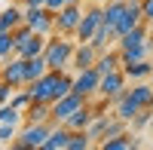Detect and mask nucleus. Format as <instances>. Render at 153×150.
<instances>
[{"instance_id":"nucleus-34","label":"nucleus","mask_w":153,"mask_h":150,"mask_svg":"<svg viewBox=\"0 0 153 150\" xmlns=\"http://www.w3.org/2000/svg\"><path fill=\"white\" fill-rule=\"evenodd\" d=\"M141 12H144V22L153 25V0H141Z\"/></svg>"},{"instance_id":"nucleus-12","label":"nucleus","mask_w":153,"mask_h":150,"mask_svg":"<svg viewBox=\"0 0 153 150\" xmlns=\"http://www.w3.org/2000/svg\"><path fill=\"white\" fill-rule=\"evenodd\" d=\"M141 22H144L141 0H129V3H126V12H123V19H120V25H117V37H120V34H126V31H132L135 25H141Z\"/></svg>"},{"instance_id":"nucleus-38","label":"nucleus","mask_w":153,"mask_h":150,"mask_svg":"<svg viewBox=\"0 0 153 150\" xmlns=\"http://www.w3.org/2000/svg\"><path fill=\"white\" fill-rule=\"evenodd\" d=\"M68 3H83V0H68Z\"/></svg>"},{"instance_id":"nucleus-28","label":"nucleus","mask_w":153,"mask_h":150,"mask_svg":"<svg viewBox=\"0 0 153 150\" xmlns=\"http://www.w3.org/2000/svg\"><path fill=\"white\" fill-rule=\"evenodd\" d=\"M25 120V110H19L16 104H0V123H16V126H19V123Z\"/></svg>"},{"instance_id":"nucleus-14","label":"nucleus","mask_w":153,"mask_h":150,"mask_svg":"<svg viewBox=\"0 0 153 150\" xmlns=\"http://www.w3.org/2000/svg\"><path fill=\"white\" fill-rule=\"evenodd\" d=\"M95 58H98V49H95L92 43H76V49H74V58H71V68H74V71L92 68V65H95Z\"/></svg>"},{"instance_id":"nucleus-19","label":"nucleus","mask_w":153,"mask_h":150,"mask_svg":"<svg viewBox=\"0 0 153 150\" xmlns=\"http://www.w3.org/2000/svg\"><path fill=\"white\" fill-rule=\"evenodd\" d=\"M95 68H98V74H110V71L123 68V61H120V49H104V52H98Z\"/></svg>"},{"instance_id":"nucleus-8","label":"nucleus","mask_w":153,"mask_h":150,"mask_svg":"<svg viewBox=\"0 0 153 150\" xmlns=\"http://www.w3.org/2000/svg\"><path fill=\"white\" fill-rule=\"evenodd\" d=\"M98 80H101V74L98 68H83V71H74V92L76 95H83V98H95L98 95Z\"/></svg>"},{"instance_id":"nucleus-26","label":"nucleus","mask_w":153,"mask_h":150,"mask_svg":"<svg viewBox=\"0 0 153 150\" xmlns=\"http://www.w3.org/2000/svg\"><path fill=\"white\" fill-rule=\"evenodd\" d=\"M113 40H117V31H113V28H107V25H101V28L95 31V37H92L89 43H92L98 52H104V49H107V43H113Z\"/></svg>"},{"instance_id":"nucleus-30","label":"nucleus","mask_w":153,"mask_h":150,"mask_svg":"<svg viewBox=\"0 0 153 150\" xmlns=\"http://www.w3.org/2000/svg\"><path fill=\"white\" fill-rule=\"evenodd\" d=\"M92 144H95V141L89 138L86 132H71V141H68V147H65V150H89Z\"/></svg>"},{"instance_id":"nucleus-33","label":"nucleus","mask_w":153,"mask_h":150,"mask_svg":"<svg viewBox=\"0 0 153 150\" xmlns=\"http://www.w3.org/2000/svg\"><path fill=\"white\" fill-rule=\"evenodd\" d=\"M19 135V126L16 123H0V144H12Z\"/></svg>"},{"instance_id":"nucleus-27","label":"nucleus","mask_w":153,"mask_h":150,"mask_svg":"<svg viewBox=\"0 0 153 150\" xmlns=\"http://www.w3.org/2000/svg\"><path fill=\"white\" fill-rule=\"evenodd\" d=\"M153 52V49L144 43V46H129V49H120V61L123 65H132V61H141V58H147Z\"/></svg>"},{"instance_id":"nucleus-39","label":"nucleus","mask_w":153,"mask_h":150,"mask_svg":"<svg viewBox=\"0 0 153 150\" xmlns=\"http://www.w3.org/2000/svg\"><path fill=\"white\" fill-rule=\"evenodd\" d=\"M147 129H150V132H153V120H150V126H147Z\"/></svg>"},{"instance_id":"nucleus-4","label":"nucleus","mask_w":153,"mask_h":150,"mask_svg":"<svg viewBox=\"0 0 153 150\" xmlns=\"http://www.w3.org/2000/svg\"><path fill=\"white\" fill-rule=\"evenodd\" d=\"M49 129H52V123H25V129H19L12 147L16 150H40Z\"/></svg>"},{"instance_id":"nucleus-22","label":"nucleus","mask_w":153,"mask_h":150,"mask_svg":"<svg viewBox=\"0 0 153 150\" xmlns=\"http://www.w3.org/2000/svg\"><path fill=\"white\" fill-rule=\"evenodd\" d=\"M123 71H126V77L129 80H150V74H153V61H147V58H141V61H132V65H123Z\"/></svg>"},{"instance_id":"nucleus-40","label":"nucleus","mask_w":153,"mask_h":150,"mask_svg":"<svg viewBox=\"0 0 153 150\" xmlns=\"http://www.w3.org/2000/svg\"><path fill=\"white\" fill-rule=\"evenodd\" d=\"M150 83H153V74H150Z\"/></svg>"},{"instance_id":"nucleus-32","label":"nucleus","mask_w":153,"mask_h":150,"mask_svg":"<svg viewBox=\"0 0 153 150\" xmlns=\"http://www.w3.org/2000/svg\"><path fill=\"white\" fill-rule=\"evenodd\" d=\"M150 120H153V107H141V110H138V117L129 123V126H132L135 132H141V129H147V126H150Z\"/></svg>"},{"instance_id":"nucleus-2","label":"nucleus","mask_w":153,"mask_h":150,"mask_svg":"<svg viewBox=\"0 0 153 150\" xmlns=\"http://www.w3.org/2000/svg\"><path fill=\"white\" fill-rule=\"evenodd\" d=\"M74 49L76 43L65 34H49L46 37V49H43V58L49 71H68L71 68V58H74Z\"/></svg>"},{"instance_id":"nucleus-1","label":"nucleus","mask_w":153,"mask_h":150,"mask_svg":"<svg viewBox=\"0 0 153 150\" xmlns=\"http://www.w3.org/2000/svg\"><path fill=\"white\" fill-rule=\"evenodd\" d=\"M25 89L31 92L34 101H46V104H52L55 98L68 95V92L74 89V77H71L68 71H46L43 77H37L34 83L25 86Z\"/></svg>"},{"instance_id":"nucleus-16","label":"nucleus","mask_w":153,"mask_h":150,"mask_svg":"<svg viewBox=\"0 0 153 150\" xmlns=\"http://www.w3.org/2000/svg\"><path fill=\"white\" fill-rule=\"evenodd\" d=\"M92 117H95V107L86 101L80 110H74V114L65 120V126H68L71 132H86V129H89V123H92Z\"/></svg>"},{"instance_id":"nucleus-10","label":"nucleus","mask_w":153,"mask_h":150,"mask_svg":"<svg viewBox=\"0 0 153 150\" xmlns=\"http://www.w3.org/2000/svg\"><path fill=\"white\" fill-rule=\"evenodd\" d=\"M0 80L9 83L12 89H22L25 86V58L9 55L6 61H0Z\"/></svg>"},{"instance_id":"nucleus-31","label":"nucleus","mask_w":153,"mask_h":150,"mask_svg":"<svg viewBox=\"0 0 153 150\" xmlns=\"http://www.w3.org/2000/svg\"><path fill=\"white\" fill-rule=\"evenodd\" d=\"M31 101H34V98H31V92L25 89V86H22V89H12V95H9V104H16L19 110H28Z\"/></svg>"},{"instance_id":"nucleus-5","label":"nucleus","mask_w":153,"mask_h":150,"mask_svg":"<svg viewBox=\"0 0 153 150\" xmlns=\"http://www.w3.org/2000/svg\"><path fill=\"white\" fill-rule=\"evenodd\" d=\"M22 12H25V25L31 31L43 34V37L55 34V12H49L46 6H22Z\"/></svg>"},{"instance_id":"nucleus-20","label":"nucleus","mask_w":153,"mask_h":150,"mask_svg":"<svg viewBox=\"0 0 153 150\" xmlns=\"http://www.w3.org/2000/svg\"><path fill=\"white\" fill-rule=\"evenodd\" d=\"M98 147L101 150H132V147H138V141H132L129 132H120V135H113V138H101Z\"/></svg>"},{"instance_id":"nucleus-3","label":"nucleus","mask_w":153,"mask_h":150,"mask_svg":"<svg viewBox=\"0 0 153 150\" xmlns=\"http://www.w3.org/2000/svg\"><path fill=\"white\" fill-rule=\"evenodd\" d=\"M104 25V3H92V6H83V19L76 25V34L74 40L76 43H89L95 37V31Z\"/></svg>"},{"instance_id":"nucleus-23","label":"nucleus","mask_w":153,"mask_h":150,"mask_svg":"<svg viewBox=\"0 0 153 150\" xmlns=\"http://www.w3.org/2000/svg\"><path fill=\"white\" fill-rule=\"evenodd\" d=\"M126 92H129V95H132V98H135V101L141 104V107H153V83L138 80L132 89H126Z\"/></svg>"},{"instance_id":"nucleus-7","label":"nucleus","mask_w":153,"mask_h":150,"mask_svg":"<svg viewBox=\"0 0 153 150\" xmlns=\"http://www.w3.org/2000/svg\"><path fill=\"white\" fill-rule=\"evenodd\" d=\"M126 83H129V77H126L123 68L110 71V74H101V80H98V98H107V101L120 98L126 92Z\"/></svg>"},{"instance_id":"nucleus-24","label":"nucleus","mask_w":153,"mask_h":150,"mask_svg":"<svg viewBox=\"0 0 153 150\" xmlns=\"http://www.w3.org/2000/svg\"><path fill=\"white\" fill-rule=\"evenodd\" d=\"M123 12H126V3H123V0H107V3H104V25L117 31V25H120V19H123Z\"/></svg>"},{"instance_id":"nucleus-18","label":"nucleus","mask_w":153,"mask_h":150,"mask_svg":"<svg viewBox=\"0 0 153 150\" xmlns=\"http://www.w3.org/2000/svg\"><path fill=\"white\" fill-rule=\"evenodd\" d=\"M25 123H52V104L31 101L28 110H25Z\"/></svg>"},{"instance_id":"nucleus-15","label":"nucleus","mask_w":153,"mask_h":150,"mask_svg":"<svg viewBox=\"0 0 153 150\" xmlns=\"http://www.w3.org/2000/svg\"><path fill=\"white\" fill-rule=\"evenodd\" d=\"M138 110H141V104H138V101H135V98H132L129 92H123L120 98H113V114H117L120 120L132 123V120L138 117Z\"/></svg>"},{"instance_id":"nucleus-25","label":"nucleus","mask_w":153,"mask_h":150,"mask_svg":"<svg viewBox=\"0 0 153 150\" xmlns=\"http://www.w3.org/2000/svg\"><path fill=\"white\" fill-rule=\"evenodd\" d=\"M107 120H110V114H101V110H98V114L92 117V123H89L86 135H89V138H92L95 144H98L101 138H104V132H107Z\"/></svg>"},{"instance_id":"nucleus-11","label":"nucleus","mask_w":153,"mask_h":150,"mask_svg":"<svg viewBox=\"0 0 153 150\" xmlns=\"http://www.w3.org/2000/svg\"><path fill=\"white\" fill-rule=\"evenodd\" d=\"M147 37H150V25L141 22V25H135L132 31H126L117 37V49H129V46H144L147 43Z\"/></svg>"},{"instance_id":"nucleus-43","label":"nucleus","mask_w":153,"mask_h":150,"mask_svg":"<svg viewBox=\"0 0 153 150\" xmlns=\"http://www.w3.org/2000/svg\"><path fill=\"white\" fill-rule=\"evenodd\" d=\"M16 3H19V0H16Z\"/></svg>"},{"instance_id":"nucleus-17","label":"nucleus","mask_w":153,"mask_h":150,"mask_svg":"<svg viewBox=\"0 0 153 150\" xmlns=\"http://www.w3.org/2000/svg\"><path fill=\"white\" fill-rule=\"evenodd\" d=\"M25 22V12H22V3H12L6 6V9H0V31H16L19 25Z\"/></svg>"},{"instance_id":"nucleus-6","label":"nucleus","mask_w":153,"mask_h":150,"mask_svg":"<svg viewBox=\"0 0 153 150\" xmlns=\"http://www.w3.org/2000/svg\"><path fill=\"white\" fill-rule=\"evenodd\" d=\"M80 19H83V3H65V6L55 12V34L74 37Z\"/></svg>"},{"instance_id":"nucleus-9","label":"nucleus","mask_w":153,"mask_h":150,"mask_svg":"<svg viewBox=\"0 0 153 150\" xmlns=\"http://www.w3.org/2000/svg\"><path fill=\"white\" fill-rule=\"evenodd\" d=\"M89 101V98H83V95H76L74 89L68 92V95H61V98H55L52 101V123H65L74 110H80L83 104Z\"/></svg>"},{"instance_id":"nucleus-21","label":"nucleus","mask_w":153,"mask_h":150,"mask_svg":"<svg viewBox=\"0 0 153 150\" xmlns=\"http://www.w3.org/2000/svg\"><path fill=\"white\" fill-rule=\"evenodd\" d=\"M46 71H49V65H46V58H43V55L25 58V86H28V83H34L37 77H43Z\"/></svg>"},{"instance_id":"nucleus-29","label":"nucleus","mask_w":153,"mask_h":150,"mask_svg":"<svg viewBox=\"0 0 153 150\" xmlns=\"http://www.w3.org/2000/svg\"><path fill=\"white\" fill-rule=\"evenodd\" d=\"M9 55H16V37L12 31H0V61H6Z\"/></svg>"},{"instance_id":"nucleus-41","label":"nucleus","mask_w":153,"mask_h":150,"mask_svg":"<svg viewBox=\"0 0 153 150\" xmlns=\"http://www.w3.org/2000/svg\"><path fill=\"white\" fill-rule=\"evenodd\" d=\"M123 3H129V0H123Z\"/></svg>"},{"instance_id":"nucleus-37","label":"nucleus","mask_w":153,"mask_h":150,"mask_svg":"<svg viewBox=\"0 0 153 150\" xmlns=\"http://www.w3.org/2000/svg\"><path fill=\"white\" fill-rule=\"evenodd\" d=\"M22 6H46V0H19Z\"/></svg>"},{"instance_id":"nucleus-13","label":"nucleus","mask_w":153,"mask_h":150,"mask_svg":"<svg viewBox=\"0 0 153 150\" xmlns=\"http://www.w3.org/2000/svg\"><path fill=\"white\" fill-rule=\"evenodd\" d=\"M68 141H71V129L65 123H52V129H49V135H46V141H43L40 150H65Z\"/></svg>"},{"instance_id":"nucleus-42","label":"nucleus","mask_w":153,"mask_h":150,"mask_svg":"<svg viewBox=\"0 0 153 150\" xmlns=\"http://www.w3.org/2000/svg\"><path fill=\"white\" fill-rule=\"evenodd\" d=\"M150 31H153V25H150Z\"/></svg>"},{"instance_id":"nucleus-35","label":"nucleus","mask_w":153,"mask_h":150,"mask_svg":"<svg viewBox=\"0 0 153 150\" xmlns=\"http://www.w3.org/2000/svg\"><path fill=\"white\" fill-rule=\"evenodd\" d=\"M9 95H12V86L0 80V104H6V101H9Z\"/></svg>"},{"instance_id":"nucleus-36","label":"nucleus","mask_w":153,"mask_h":150,"mask_svg":"<svg viewBox=\"0 0 153 150\" xmlns=\"http://www.w3.org/2000/svg\"><path fill=\"white\" fill-rule=\"evenodd\" d=\"M65 3H68V0H46V9H49V12H58Z\"/></svg>"}]
</instances>
